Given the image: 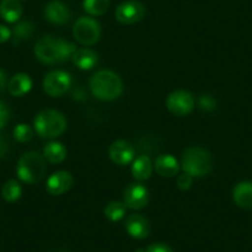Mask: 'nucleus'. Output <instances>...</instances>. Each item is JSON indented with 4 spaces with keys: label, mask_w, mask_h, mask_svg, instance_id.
I'll return each instance as SVG.
<instances>
[{
    "label": "nucleus",
    "mask_w": 252,
    "mask_h": 252,
    "mask_svg": "<svg viewBox=\"0 0 252 252\" xmlns=\"http://www.w3.org/2000/svg\"><path fill=\"white\" fill-rule=\"evenodd\" d=\"M91 92L96 99L111 101L123 94L124 86L120 76L109 69H101L93 74L89 82Z\"/></svg>",
    "instance_id": "nucleus-1"
},
{
    "label": "nucleus",
    "mask_w": 252,
    "mask_h": 252,
    "mask_svg": "<svg viewBox=\"0 0 252 252\" xmlns=\"http://www.w3.org/2000/svg\"><path fill=\"white\" fill-rule=\"evenodd\" d=\"M182 169L193 178H202L213 169V157L208 150L199 146L188 147L182 156Z\"/></svg>",
    "instance_id": "nucleus-2"
},
{
    "label": "nucleus",
    "mask_w": 252,
    "mask_h": 252,
    "mask_svg": "<svg viewBox=\"0 0 252 252\" xmlns=\"http://www.w3.org/2000/svg\"><path fill=\"white\" fill-rule=\"evenodd\" d=\"M33 127L42 139H55L67 130V119L56 109H45L36 115Z\"/></svg>",
    "instance_id": "nucleus-3"
},
{
    "label": "nucleus",
    "mask_w": 252,
    "mask_h": 252,
    "mask_svg": "<svg viewBox=\"0 0 252 252\" xmlns=\"http://www.w3.org/2000/svg\"><path fill=\"white\" fill-rule=\"evenodd\" d=\"M46 172H47L46 159L38 152H26L19 158L16 174L24 183H37L46 176Z\"/></svg>",
    "instance_id": "nucleus-4"
},
{
    "label": "nucleus",
    "mask_w": 252,
    "mask_h": 252,
    "mask_svg": "<svg viewBox=\"0 0 252 252\" xmlns=\"http://www.w3.org/2000/svg\"><path fill=\"white\" fill-rule=\"evenodd\" d=\"M73 36L81 45L93 46L100 40L101 29L100 24L93 18L82 16L74 23Z\"/></svg>",
    "instance_id": "nucleus-5"
},
{
    "label": "nucleus",
    "mask_w": 252,
    "mask_h": 252,
    "mask_svg": "<svg viewBox=\"0 0 252 252\" xmlns=\"http://www.w3.org/2000/svg\"><path fill=\"white\" fill-rule=\"evenodd\" d=\"M43 91L52 98H58L66 94L72 87V76L66 71H51L43 78Z\"/></svg>",
    "instance_id": "nucleus-6"
},
{
    "label": "nucleus",
    "mask_w": 252,
    "mask_h": 252,
    "mask_svg": "<svg viewBox=\"0 0 252 252\" xmlns=\"http://www.w3.org/2000/svg\"><path fill=\"white\" fill-rule=\"evenodd\" d=\"M194 96L188 91H174L167 96L166 106L171 114L176 116H186L190 114L194 109Z\"/></svg>",
    "instance_id": "nucleus-7"
},
{
    "label": "nucleus",
    "mask_w": 252,
    "mask_h": 252,
    "mask_svg": "<svg viewBox=\"0 0 252 252\" xmlns=\"http://www.w3.org/2000/svg\"><path fill=\"white\" fill-rule=\"evenodd\" d=\"M146 14L145 5L137 0H127L116 8L115 18L123 25H132L142 20Z\"/></svg>",
    "instance_id": "nucleus-8"
},
{
    "label": "nucleus",
    "mask_w": 252,
    "mask_h": 252,
    "mask_svg": "<svg viewBox=\"0 0 252 252\" xmlns=\"http://www.w3.org/2000/svg\"><path fill=\"white\" fill-rule=\"evenodd\" d=\"M149 189L141 183H131L124 190V204L126 208L139 210L149 204Z\"/></svg>",
    "instance_id": "nucleus-9"
},
{
    "label": "nucleus",
    "mask_w": 252,
    "mask_h": 252,
    "mask_svg": "<svg viewBox=\"0 0 252 252\" xmlns=\"http://www.w3.org/2000/svg\"><path fill=\"white\" fill-rule=\"evenodd\" d=\"M36 58L45 64H56L57 63V38L47 35L36 42L35 45Z\"/></svg>",
    "instance_id": "nucleus-10"
},
{
    "label": "nucleus",
    "mask_w": 252,
    "mask_h": 252,
    "mask_svg": "<svg viewBox=\"0 0 252 252\" xmlns=\"http://www.w3.org/2000/svg\"><path fill=\"white\" fill-rule=\"evenodd\" d=\"M109 157L118 166H126L135 159V149L126 140H116L109 147Z\"/></svg>",
    "instance_id": "nucleus-11"
},
{
    "label": "nucleus",
    "mask_w": 252,
    "mask_h": 252,
    "mask_svg": "<svg viewBox=\"0 0 252 252\" xmlns=\"http://www.w3.org/2000/svg\"><path fill=\"white\" fill-rule=\"evenodd\" d=\"M73 176L68 171H57L51 174L46 183V189L51 195H62L73 186Z\"/></svg>",
    "instance_id": "nucleus-12"
},
{
    "label": "nucleus",
    "mask_w": 252,
    "mask_h": 252,
    "mask_svg": "<svg viewBox=\"0 0 252 252\" xmlns=\"http://www.w3.org/2000/svg\"><path fill=\"white\" fill-rule=\"evenodd\" d=\"M125 230L134 239L144 240L150 235L151 225H150L149 220L142 215L132 214L126 218Z\"/></svg>",
    "instance_id": "nucleus-13"
},
{
    "label": "nucleus",
    "mask_w": 252,
    "mask_h": 252,
    "mask_svg": "<svg viewBox=\"0 0 252 252\" xmlns=\"http://www.w3.org/2000/svg\"><path fill=\"white\" fill-rule=\"evenodd\" d=\"M45 18L53 25H66L71 19V11L62 1H51L45 8Z\"/></svg>",
    "instance_id": "nucleus-14"
},
{
    "label": "nucleus",
    "mask_w": 252,
    "mask_h": 252,
    "mask_svg": "<svg viewBox=\"0 0 252 252\" xmlns=\"http://www.w3.org/2000/svg\"><path fill=\"white\" fill-rule=\"evenodd\" d=\"M232 199L241 209H252V182H239L232 189Z\"/></svg>",
    "instance_id": "nucleus-15"
},
{
    "label": "nucleus",
    "mask_w": 252,
    "mask_h": 252,
    "mask_svg": "<svg viewBox=\"0 0 252 252\" xmlns=\"http://www.w3.org/2000/svg\"><path fill=\"white\" fill-rule=\"evenodd\" d=\"M154 167L159 176L166 177V178L176 177L178 174L179 168H181L176 157L169 154L159 155L155 161Z\"/></svg>",
    "instance_id": "nucleus-16"
},
{
    "label": "nucleus",
    "mask_w": 252,
    "mask_h": 252,
    "mask_svg": "<svg viewBox=\"0 0 252 252\" xmlns=\"http://www.w3.org/2000/svg\"><path fill=\"white\" fill-rule=\"evenodd\" d=\"M32 88V79L26 73H18L9 81L8 91L13 96H24Z\"/></svg>",
    "instance_id": "nucleus-17"
},
{
    "label": "nucleus",
    "mask_w": 252,
    "mask_h": 252,
    "mask_svg": "<svg viewBox=\"0 0 252 252\" xmlns=\"http://www.w3.org/2000/svg\"><path fill=\"white\" fill-rule=\"evenodd\" d=\"M72 61L79 69L89 71V69H93L98 64L99 58L98 55L91 48H81V50H77L74 52Z\"/></svg>",
    "instance_id": "nucleus-18"
},
{
    "label": "nucleus",
    "mask_w": 252,
    "mask_h": 252,
    "mask_svg": "<svg viewBox=\"0 0 252 252\" xmlns=\"http://www.w3.org/2000/svg\"><path fill=\"white\" fill-rule=\"evenodd\" d=\"M152 171H154V163H152V161L150 159L149 156L141 155V156L136 157V158L132 161L131 173L136 181H147V179L151 177Z\"/></svg>",
    "instance_id": "nucleus-19"
},
{
    "label": "nucleus",
    "mask_w": 252,
    "mask_h": 252,
    "mask_svg": "<svg viewBox=\"0 0 252 252\" xmlns=\"http://www.w3.org/2000/svg\"><path fill=\"white\" fill-rule=\"evenodd\" d=\"M23 15V6L19 0H1L0 1V16L6 23H18Z\"/></svg>",
    "instance_id": "nucleus-20"
},
{
    "label": "nucleus",
    "mask_w": 252,
    "mask_h": 252,
    "mask_svg": "<svg viewBox=\"0 0 252 252\" xmlns=\"http://www.w3.org/2000/svg\"><path fill=\"white\" fill-rule=\"evenodd\" d=\"M43 157L51 163H62L67 157V149L58 141H51L43 147Z\"/></svg>",
    "instance_id": "nucleus-21"
},
{
    "label": "nucleus",
    "mask_w": 252,
    "mask_h": 252,
    "mask_svg": "<svg viewBox=\"0 0 252 252\" xmlns=\"http://www.w3.org/2000/svg\"><path fill=\"white\" fill-rule=\"evenodd\" d=\"M33 31H35V26L31 21H20V23L14 26L13 31H11L13 43L14 45H19L23 41L29 40L33 35Z\"/></svg>",
    "instance_id": "nucleus-22"
},
{
    "label": "nucleus",
    "mask_w": 252,
    "mask_h": 252,
    "mask_svg": "<svg viewBox=\"0 0 252 252\" xmlns=\"http://www.w3.org/2000/svg\"><path fill=\"white\" fill-rule=\"evenodd\" d=\"M1 195L8 203H15L23 195V188L18 181L9 179L8 182L4 183L3 188H1Z\"/></svg>",
    "instance_id": "nucleus-23"
},
{
    "label": "nucleus",
    "mask_w": 252,
    "mask_h": 252,
    "mask_svg": "<svg viewBox=\"0 0 252 252\" xmlns=\"http://www.w3.org/2000/svg\"><path fill=\"white\" fill-rule=\"evenodd\" d=\"M77 51L76 45L63 38H57V63H63L72 60Z\"/></svg>",
    "instance_id": "nucleus-24"
},
{
    "label": "nucleus",
    "mask_w": 252,
    "mask_h": 252,
    "mask_svg": "<svg viewBox=\"0 0 252 252\" xmlns=\"http://www.w3.org/2000/svg\"><path fill=\"white\" fill-rule=\"evenodd\" d=\"M110 0H84L83 8L89 15L100 16L108 11Z\"/></svg>",
    "instance_id": "nucleus-25"
},
{
    "label": "nucleus",
    "mask_w": 252,
    "mask_h": 252,
    "mask_svg": "<svg viewBox=\"0 0 252 252\" xmlns=\"http://www.w3.org/2000/svg\"><path fill=\"white\" fill-rule=\"evenodd\" d=\"M126 214V205L121 202H110L104 209V215L110 221H119Z\"/></svg>",
    "instance_id": "nucleus-26"
},
{
    "label": "nucleus",
    "mask_w": 252,
    "mask_h": 252,
    "mask_svg": "<svg viewBox=\"0 0 252 252\" xmlns=\"http://www.w3.org/2000/svg\"><path fill=\"white\" fill-rule=\"evenodd\" d=\"M33 136V131L31 129V126L28 124H18L14 129V137L18 142L25 144V142L30 141Z\"/></svg>",
    "instance_id": "nucleus-27"
},
{
    "label": "nucleus",
    "mask_w": 252,
    "mask_h": 252,
    "mask_svg": "<svg viewBox=\"0 0 252 252\" xmlns=\"http://www.w3.org/2000/svg\"><path fill=\"white\" fill-rule=\"evenodd\" d=\"M198 105L204 111H214L217 108V100L210 94H202L198 99Z\"/></svg>",
    "instance_id": "nucleus-28"
},
{
    "label": "nucleus",
    "mask_w": 252,
    "mask_h": 252,
    "mask_svg": "<svg viewBox=\"0 0 252 252\" xmlns=\"http://www.w3.org/2000/svg\"><path fill=\"white\" fill-rule=\"evenodd\" d=\"M193 184V177L189 176L188 173H186L184 172L183 174H181V176H178V178H177V187H178L181 190H188L190 187H192Z\"/></svg>",
    "instance_id": "nucleus-29"
},
{
    "label": "nucleus",
    "mask_w": 252,
    "mask_h": 252,
    "mask_svg": "<svg viewBox=\"0 0 252 252\" xmlns=\"http://www.w3.org/2000/svg\"><path fill=\"white\" fill-rule=\"evenodd\" d=\"M9 119H10V111H9L8 105L3 101H0V130L8 124Z\"/></svg>",
    "instance_id": "nucleus-30"
},
{
    "label": "nucleus",
    "mask_w": 252,
    "mask_h": 252,
    "mask_svg": "<svg viewBox=\"0 0 252 252\" xmlns=\"http://www.w3.org/2000/svg\"><path fill=\"white\" fill-rule=\"evenodd\" d=\"M145 252H173L166 244H152L145 250Z\"/></svg>",
    "instance_id": "nucleus-31"
},
{
    "label": "nucleus",
    "mask_w": 252,
    "mask_h": 252,
    "mask_svg": "<svg viewBox=\"0 0 252 252\" xmlns=\"http://www.w3.org/2000/svg\"><path fill=\"white\" fill-rule=\"evenodd\" d=\"M9 152V140L4 135H0V159L5 158Z\"/></svg>",
    "instance_id": "nucleus-32"
},
{
    "label": "nucleus",
    "mask_w": 252,
    "mask_h": 252,
    "mask_svg": "<svg viewBox=\"0 0 252 252\" xmlns=\"http://www.w3.org/2000/svg\"><path fill=\"white\" fill-rule=\"evenodd\" d=\"M11 38V30L5 25H0V43L8 42Z\"/></svg>",
    "instance_id": "nucleus-33"
},
{
    "label": "nucleus",
    "mask_w": 252,
    "mask_h": 252,
    "mask_svg": "<svg viewBox=\"0 0 252 252\" xmlns=\"http://www.w3.org/2000/svg\"><path fill=\"white\" fill-rule=\"evenodd\" d=\"M8 76H6V72L4 69L0 68V93H3L6 88H8Z\"/></svg>",
    "instance_id": "nucleus-34"
},
{
    "label": "nucleus",
    "mask_w": 252,
    "mask_h": 252,
    "mask_svg": "<svg viewBox=\"0 0 252 252\" xmlns=\"http://www.w3.org/2000/svg\"><path fill=\"white\" fill-rule=\"evenodd\" d=\"M57 252H63V251H57Z\"/></svg>",
    "instance_id": "nucleus-35"
}]
</instances>
